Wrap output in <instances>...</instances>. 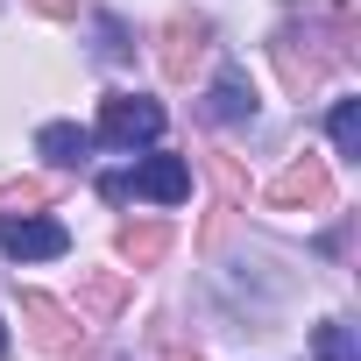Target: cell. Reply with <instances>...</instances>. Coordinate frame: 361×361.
Segmentation results:
<instances>
[{
    "label": "cell",
    "mask_w": 361,
    "mask_h": 361,
    "mask_svg": "<svg viewBox=\"0 0 361 361\" xmlns=\"http://www.w3.org/2000/svg\"><path fill=\"white\" fill-rule=\"evenodd\" d=\"M163 135V106L156 99H142V92H114V99H99V142H114V149H142V142H156Z\"/></svg>",
    "instance_id": "1"
},
{
    "label": "cell",
    "mask_w": 361,
    "mask_h": 361,
    "mask_svg": "<svg viewBox=\"0 0 361 361\" xmlns=\"http://www.w3.org/2000/svg\"><path fill=\"white\" fill-rule=\"evenodd\" d=\"M206 50H213V22L206 15H170L163 22V78H177V85H185L199 64H206Z\"/></svg>",
    "instance_id": "2"
},
{
    "label": "cell",
    "mask_w": 361,
    "mask_h": 361,
    "mask_svg": "<svg viewBox=\"0 0 361 361\" xmlns=\"http://www.w3.org/2000/svg\"><path fill=\"white\" fill-rule=\"evenodd\" d=\"M269 57H276V71H283V85H290V92H312V85L340 64L333 50H312V29H298V22H290V29H276Z\"/></svg>",
    "instance_id": "3"
},
{
    "label": "cell",
    "mask_w": 361,
    "mask_h": 361,
    "mask_svg": "<svg viewBox=\"0 0 361 361\" xmlns=\"http://www.w3.org/2000/svg\"><path fill=\"white\" fill-rule=\"evenodd\" d=\"M22 319H29V340L43 347V354H78V340H85V326H78V312H64L57 298H43V290H22Z\"/></svg>",
    "instance_id": "4"
},
{
    "label": "cell",
    "mask_w": 361,
    "mask_h": 361,
    "mask_svg": "<svg viewBox=\"0 0 361 361\" xmlns=\"http://www.w3.org/2000/svg\"><path fill=\"white\" fill-rule=\"evenodd\" d=\"M269 206H283V213H319V206H333V177H326V163L319 156H298L290 170H276L269 177Z\"/></svg>",
    "instance_id": "5"
},
{
    "label": "cell",
    "mask_w": 361,
    "mask_h": 361,
    "mask_svg": "<svg viewBox=\"0 0 361 361\" xmlns=\"http://www.w3.org/2000/svg\"><path fill=\"white\" fill-rule=\"evenodd\" d=\"M0 248H8L15 262H50V255H64V248H71V234H64L57 220H36V213H8V220H0Z\"/></svg>",
    "instance_id": "6"
},
{
    "label": "cell",
    "mask_w": 361,
    "mask_h": 361,
    "mask_svg": "<svg viewBox=\"0 0 361 361\" xmlns=\"http://www.w3.org/2000/svg\"><path fill=\"white\" fill-rule=\"evenodd\" d=\"M128 192H142V199H156V206H177L192 192V163L185 156H149L135 177H128Z\"/></svg>",
    "instance_id": "7"
},
{
    "label": "cell",
    "mask_w": 361,
    "mask_h": 361,
    "mask_svg": "<svg viewBox=\"0 0 361 361\" xmlns=\"http://www.w3.org/2000/svg\"><path fill=\"white\" fill-rule=\"evenodd\" d=\"M163 255H170V227H163V220H128V227H121V262L156 269Z\"/></svg>",
    "instance_id": "8"
},
{
    "label": "cell",
    "mask_w": 361,
    "mask_h": 361,
    "mask_svg": "<svg viewBox=\"0 0 361 361\" xmlns=\"http://www.w3.org/2000/svg\"><path fill=\"white\" fill-rule=\"evenodd\" d=\"M121 305H128V276H121V269H92V276L78 283V312H85V319H114Z\"/></svg>",
    "instance_id": "9"
},
{
    "label": "cell",
    "mask_w": 361,
    "mask_h": 361,
    "mask_svg": "<svg viewBox=\"0 0 361 361\" xmlns=\"http://www.w3.org/2000/svg\"><path fill=\"white\" fill-rule=\"evenodd\" d=\"M206 114H213V121H248V114H255V92H248L241 64H227V71L213 78V99H206Z\"/></svg>",
    "instance_id": "10"
},
{
    "label": "cell",
    "mask_w": 361,
    "mask_h": 361,
    "mask_svg": "<svg viewBox=\"0 0 361 361\" xmlns=\"http://www.w3.org/2000/svg\"><path fill=\"white\" fill-rule=\"evenodd\" d=\"M36 142H43V156H50V163H85V149H92V135H85V128H71V121H50Z\"/></svg>",
    "instance_id": "11"
},
{
    "label": "cell",
    "mask_w": 361,
    "mask_h": 361,
    "mask_svg": "<svg viewBox=\"0 0 361 361\" xmlns=\"http://www.w3.org/2000/svg\"><path fill=\"white\" fill-rule=\"evenodd\" d=\"M312 354H319V361H361V347H354V326L326 319V326L312 333Z\"/></svg>",
    "instance_id": "12"
},
{
    "label": "cell",
    "mask_w": 361,
    "mask_h": 361,
    "mask_svg": "<svg viewBox=\"0 0 361 361\" xmlns=\"http://www.w3.org/2000/svg\"><path fill=\"white\" fill-rule=\"evenodd\" d=\"M326 128H333V149L340 156H361V99H340Z\"/></svg>",
    "instance_id": "13"
},
{
    "label": "cell",
    "mask_w": 361,
    "mask_h": 361,
    "mask_svg": "<svg viewBox=\"0 0 361 361\" xmlns=\"http://www.w3.org/2000/svg\"><path fill=\"white\" fill-rule=\"evenodd\" d=\"M50 199H57V185H43V177H22V185L0 192V206H8V213H36V206H50Z\"/></svg>",
    "instance_id": "14"
},
{
    "label": "cell",
    "mask_w": 361,
    "mask_h": 361,
    "mask_svg": "<svg viewBox=\"0 0 361 361\" xmlns=\"http://www.w3.org/2000/svg\"><path fill=\"white\" fill-rule=\"evenodd\" d=\"M29 8H36V15H57V22H64V15H78V0H29Z\"/></svg>",
    "instance_id": "15"
},
{
    "label": "cell",
    "mask_w": 361,
    "mask_h": 361,
    "mask_svg": "<svg viewBox=\"0 0 361 361\" xmlns=\"http://www.w3.org/2000/svg\"><path fill=\"white\" fill-rule=\"evenodd\" d=\"M0 354H8V326H0Z\"/></svg>",
    "instance_id": "16"
},
{
    "label": "cell",
    "mask_w": 361,
    "mask_h": 361,
    "mask_svg": "<svg viewBox=\"0 0 361 361\" xmlns=\"http://www.w3.org/2000/svg\"><path fill=\"white\" fill-rule=\"evenodd\" d=\"M64 361H71V354H64Z\"/></svg>",
    "instance_id": "17"
}]
</instances>
